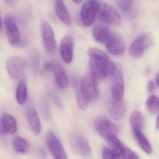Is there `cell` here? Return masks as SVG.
Masks as SVG:
<instances>
[{
  "label": "cell",
  "instance_id": "cell-1",
  "mask_svg": "<svg viewBox=\"0 0 159 159\" xmlns=\"http://www.w3.org/2000/svg\"><path fill=\"white\" fill-rule=\"evenodd\" d=\"M88 54L90 57V73L94 78L98 80L113 75L117 67L110 60L105 52L97 48H92L88 50Z\"/></svg>",
  "mask_w": 159,
  "mask_h": 159
},
{
  "label": "cell",
  "instance_id": "cell-2",
  "mask_svg": "<svg viewBox=\"0 0 159 159\" xmlns=\"http://www.w3.org/2000/svg\"><path fill=\"white\" fill-rule=\"evenodd\" d=\"M93 33L95 41L104 43L111 54L120 56L124 52L125 44L122 38L106 25H98L95 26Z\"/></svg>",
  "mask_w": 159,
  "mask_h": 159
},
{
  "label": "cell",
  "instance_id": "cell-3",
  "mask_svg": "<svg viewBox=\"0 0 159 159\" xmlns=\"http://www.w3.org/2000/svg\"><path fill=\"white\" fill-rule=\"evenodd\" d=\"M80 90L84 97L89 101H94L98 96L97 80L91 73L84 75L80 84Z\"/></svg>",
  "mask_w": 159,
  "mask_h": 159
},
{
  "label": "cell",
  "instance_id": "cell-4",
  "mask_svg": "<svg viewBox=\"0 0 159 159\" xmlns=\"http://www.w3.org/2000/svg\"><path fill=\"white\" fill-rule=\"evenodd\" d=\"M97 16L103 22L113 25H120L121 23V18L118 11L103 2L98 1Z\"/></svg>",
  "mask_w": 159,
  "mask_h": 159
},
{
  "label": "cell",
  "instance_id": "cell-5",
  "mask_svg": "<svg viewBox=\"0 0 159 159\" xmlns=\"http://www.w3.org/2000/svg\"><path fill=\"white\" fill-rule=\"evenodd\" d=\"M152 42L151 37L148 34L139 35L131 44L129 50V54L135 58L140 57L150 47Z\"/></svg>",
  "mask_w": 159,
  "mask_h": 159
},
{
  "label": "cell",
  "instance_id": "cell-6",
  "mask_svg": "<svg viewBox=\"0 0 159 159\" xmlns=\"http://www.w3.org/2000/svg\"><path fill=\"white\" fill-rule=\"evenodd\" d=\"M94 127L98 134L105 139L110 136H117L119 133L117 125L105 116H99L96 119Z\"/></svg>",
  "mask_w": 159,
  "mask_h": 159
},
{
  "label": "cell",
  "instance_id": "cell-7",
  "mask_svg": "<svg viewBox=\"0 0 159 159\" xmlns=\"http://www.w3.org/2000/svg\"><path fill=\"white\" fill-rule=\"evenodd\" d=\"M70 143L74 151L81 157L89 158L92 154V150L89 142L82 135L73 133L70 136Z\"/></svg>",
  "mask_w": 159,
  "mask_h": 159
},
{
  "label": "cell",
  "instance_id": "cell-8",
  "mask_svg": "<svg viewBox=\"0 0 159 159\" xmlns=\"http://www.w3.org/2000/svg\"><path fill=\"white\" fill-rule=\"evenodd\" d=\"M46 143L48 150L54 159H68L62 144L53 131H50L47 133Z\"/></svg>",
  "mask_w": 159,
  "mask_h": 159
},
{
  "label": "cell",
  "instance_id": "cell-9",
  "mask_svg": "<svg viewBox=\"0 0 159 159\" xmlns=\"http://www.w3.org/2000/svg\"><path fill=\"white\" fill-rule=\"evenodd\" d=\"M26 61L18 57H12L7 60L6 68L9 76L14 80L21 78L26 67Z\"/></svg>",
  "mask_w": 159,
  "mask_h": 159
},
{
  "label": "cell",
  "instance_id": "cell-10",
  "mask_svg": "<svg viewBox=\"0 0 159 159\" xmlns=\"http://www.w3.org/2000/svg\"><path fill=\"white\" fill-rule=\"evenodd\" d=\"M112 100L119 102L123 100L125 90L123 74L120 68L116 69L113 73L111 84Z\"/></svg>",
  "mask_w": 159,
  "mask_h": 159
},
{
  "label": "cell",
  "instance_id": "cell-11",
  "mask_svg": "<svg viewBox=\"0 0 159 159\" xmlns=\"http://www.w3.org/2000/svg\"><path fill=\"white\" fill-rule=\"evenodd\" d=\"M40 32L44 49L49 53L54 52L56 47L54 33L51 25L47 21H43L42 22Z\"/></svg>",
  "mask_w": 159,
  "mask_h": 159
},
{
  "label": "cell",
  "instance_id": "cell-12",
  "mask_svg": "<svg viewBox=\"0 0 159 159\" xmlns=\"http://www.w3.org/2000/svg\"><path fill=\"white\" fill-rule=\"evenodd\" d=\"M98 1H88L82 7L80 16L84 25L89 26L94 22L97 14Z\"/></svg>",
  "mask_w": 159,
  "mask_h": 159
},
{
  "label": "cell",
  "instance_id": "cell-13",
  "mask_svg": "<svg viewBox=\"0 0 159 159\" xmlns=\"http://www.w3.org/2000/svg\"><path fill=\"white\" fill-rule=\"evenodd\" d=\"M4 21L9 42L12 45H17L21 39V36L14 18L11 16L7 15L5 16Z\"/></svg>",
  "mask_w": 159,
  "mask_h": 159
},
{
  "label": "cell",
  "instance_id": "cell-14",
  "mask_svg": "<svg viewBox=\"0 0 159 159\" xmlns=\"http://www.w3.org/2000/svg\"><path fill=\"white\" fill-rule=\"evenodd\" d=\"M74 41L70 34L66 35L61 41L60 52L62 58L66 63L70 64L73 58Z\"/></svg>",
  "mask_w": 159,
  "mask_h": 159
},
{
  "label": "cell",
  "instance_id": "cell-15",
  "mask_svg": "<svg viewBox=\"0 0 159 159\" xmlns=\"http://www.w3.org/2000/svg\"><path fill=\"white\" fill-rule=\"evenodd\" d=\"M17 128L14 117L8 113H3L0 119V133L13 134L16 133Z\"/></svg>",
  "mask_w": 159,
  "mask_h": 159
},
{
  "label": "cell",
  "instance_id": "cell-16",
  "mask_svg": "<svg viewBox=\"0 0 159 159\" xmlns=\"http://www.w3.org/2000/svg\"><path fill=\"white\" fill-rule=\"evenodd\" d=\"M52 71L54 73L56 82L58 87L61 89L66 88L69 84L68 78L61 64L56 61L52 62Z\"/></svg>",
  "mask_w": 159,
  "mask_h": 159
},
{
  "label": "cell",
  "instance_id": "cell-17",
  "mask_svg": "<svg viewBox=\"0 0 159 159\" xmlns=\"http://www.w3.org/2000/svg\"><path fill=\"white\" fill-rule=\"evenodd\" d=\"M125 103L123 100L117 102L111 100L109 103L108 111L110 117L116 121L120 120L125 114Z\"/></svg>",
  "mask_w": 159,
  "mask_h": 159
},
{
  "label": "cell",
  "instance_id": "cell-18",
  "mask_svg": "<svg viewBox=\"0 0 159 159\" xmlns=\"http://www.w3.org/2000/svg\"><path fill=\"white\" fill-rule=\"evenodd\" d=\"M27 119L30 129L35 135H39L42 131V124L37 111L33 108H30L27 112Z\"/></svg>",
  "mask_w": 159,
  "mask_h": 159
},
{
  "label": "cell",
  "instance_id": "cell-19",
  "mask_svg": "<svg viewBox=\"0 0 159 159\" xmlns=\"http://www.w3.org/2000/svg\"><path fill=\"white\" fill-rule=\"evenodd\" d=\"M130 124L134 133L142 132L144 126V119L140 111H134L132 112L130 116Z\"/></svg>",
  "mask_w": 159,
  "mask_h": 159
},
{
  "label": "cell",
  "instance_id": "cell-20",
  "mask_svg": "<svg viewBox=\"0 0 159 159\" xmlns=\"http://www.w3.org/2000/svg\"><path fill=\"white\" fill-rule=\"evenodd\" d=\"M55 9L56 13L61 21L67 25H70L71 18L64 2L62 1H56Z\"/></svg>",
  "mask_w": 159,
  "mask_h": 159
},
{
  "label": "cell",
  "instance_id": "cell-21",
  "mask_svg": "<svg viewBox=\"0 0 159 159\" xmlns=\"http://www.w3.org/2000/svg\"><path fill=\"white\" fill-rule=\"evenodd\" d=\"M106 139L115 156L117 157H120L125 146L123 145L121 141L117 138V136H110Z\"/></svg>",
  "mask_w": 159,
  "mask_h": 159
},
{
  "label": "cell",
  "instance_id": "cell-22",
  "mask_svg": "<svg viewBox=\"0 0 159 159\" xmlns=\"http://www.w3.org/2000/svg\"><path fill=\"white\" fill-rule=\"evenodd\" d=\"M28 92L26 81L25 79H22L18 83L16 91V98L20 105H24L27 99Z\"/></svg>",
  "mask_w": 159,
  "mask_h": 159
},
{
  "label": "cell",
  "instance_id": "cell-23",
  "mask_svg": "<svg viewBox=\"0 0 159 159\" xmlns=\"http://www.w3.org/2000/svg\"><path fill=\"white\" fill-rule=\"evenodd\" d=\"M13 147L15 151L20 154H25L30 148L28 141L20 137H16L13 141Z\"/></svg>",
  "mask_w": 159,
  "mask_h": 159
},
{
  "label": "cell",
  "instance_id": "cell-24",
  "mask_svg": "<svg viewBox=\"0 0 159 159\" xmlns=\"http://www.w3.org/2000/svg\"><path fill=\"white\" fill-rule=\"evenodd\" d=\"M134 134L139 147L147 154H150L152 152L151 146L142 132H134Z\"/></svg>",
  "mask_w": 159,
  "mask_h": 159
},
{
  "label": "cell",
  "instance_id": "cell-25",
  "mask_svg": "<svg viewBox=\"0 0 159 159\" xmlns=\"http://www.w3.org/2000/svg\"><path fill=\"white\" fill-rule=\"evenodd\" d=\"M75 95L78 107L81 110H85L89 106V102L83 96L80 90V84L75 82Z\"/></svg>",
  "mask_w": 159,
  "mask_h": 159
},
{
  "label": "cell",
  "instance_id": "cell-26",
  "mask_svg": "<svg viewBox=\"0 0 159 159\" xmlns=\"http://www.w3.org/2000/svg\"><path fill=\"white\" fill-rule=\"evenodd\" d=\"M146 106L149 112L155 113L159 110V99L154 95H151L148 97L146 101Z\"/></svg>",
  "mask_w": 159,
  "mask_h": 159
},
{
  "label": "cell",
  "instance_id": "cell-27",
  "mask_svg": "<svg viewBox=\"0 0 159 159\" xmlns=\"http://www.w3.org/2000/svg\"><path fill=\"white\" fill-rule=\"evenodd\" d=\"M40 57L39 53L34 52L30 57V65L33 71L37 72L39 68Z\"/></svg>",
  "mask_w": 159,
  "mask_h": 159
},
{
  "label": "cell",
  "instance_id": "cell-28",
  "mask_svg": "<svg viewBox=\"0 0 159 159\" xmlns=\"http://www.w3.org/2000/svg\"><path fill=\"white\" fill-rule=\"evenodd\" d=\"M118 8L124 12H127L130 11L133 5V1L130 0H121L116 2Z\"/></svg>",
  "mask_w": 159,
  "mask_h": 159
},
{
  "label": "cell",
  "instance_id": "cell-29",
  "mask_svg": "<svg viewBox=\"0 0 159 159\" xmlns=\"http://www.w3.org/2000/svg\"><path fill=\"white\" fill-rule=\"evenodd\" d=\"M121 156L123 159H139L135 152L126 147H124Z\"/></svg>",
  "mask_w": 159,
  "mask_h": 159
},
{
  "label": "cell",
  "instance_id": "cell-30",
  "mask_svg": "<svg viewBox=\"0 0 159 159\" xmlns=\"http://www.w3.org/2000/svg\"><path fill=\"white\" fill-rule=\"evenodd\" d=\"M102 156L103 159H116V156L112 151L106 147L102 148Z\"/></svg>",
  "mask_w": 159,
  "mask_h": 159
},
{
  "label": "cell",
  "instance_id": "cell-31",
  "mask_svg": "<svg viewBox=\"0 0 159 159\" xmlns=\"http://www.w3.org/2000/svg\"><path fill=\"white\" fill-rule=\"evenodd\" d=\"M51 98H52V100H53L54 103L60 109H63L64 108V104H63V101L56 93L54 92H52L51 93Z\"/></svg>",
  "mask_w": 159,
  "mask_h": 159
},
{
  "label": "cell",
  "instance_id": "cell-32",
  "mask_svg": "<svg viewBox=\"0 0 159 159\" xmlns=\"http://www.w3.org/2000/svg\"><path fill=\"white\" fill-rule=\"evenodd\" d=\"M155 84L153 81L149 82L148 84V91L149 93H152L155 90Z\"/></svg>",
  "mask_w": 159,
  "mask_h": 159
},
{
  "label": "cell",
  "instance_id": "cell-33",
  "mask_svg": "<svg viewBox=\"0 0 159 159\" xmlns=\"http://www.w3.org/2000/svg\"><path fill=\"white\" fill-rule=\"evenodd\" d=\"M39 155L42 159H44L46 157V152L43 149H40L39 150Z\"/></svg>",
  "mask_w": 159,
  "mask_h": 159
},
{
  "label": "cell",
  "instance_id": "cell-34",
  "mask_svg": "<svg viewBox=\"0 0 159 159\" xmlns=\"http://www.w3.org/2000/svg\"><path fill=\"white\" fill-rule=\"evenodd\" d=\"M159 73H157L156 74V76H155V83H156V85L158 86L159 85Z\"/></svg>",
  "mask_w": 159,
  "mask_h": 159
},
{
  "label": "cell",
  "instance_id": "cell-35",
  "mask_svg": "<svg viewBox=\"0 0 159 159\" xmlns=\"http://www.w3.org/2000/svg\"><path fill=\"white\" fill-rule=\"evenodd\" d=\"M156 128L157 129H158V128H159V118H158V116L157 117V119H156Z\"/></svg>",
  "mask_w": 159,
  "mask_h": 159
},
{
  "label": "cell",
  "instance_id": "cell-36",
  "mask_svg": "<svg viewBox=\"0 0 159 159\" xmlns=\"http://www.w3.org/2000/svg\"><path fill=\"white\" fill-rule=\"evenodd\" d=\"M2 21L1 16V14H0V30L2 29Z\"/></svg>",
  "mask_w": 159,
  "mask_h": 159
},
{
  "label": "cell",
  "instance_id": "cell-37",
  "mask_svg": "<svg viewBox=\"0 0 159 159\" xmlns=\"http://www.w3.org/2000/svg\"><path fill=\"white\" fill-rule=\"evenodd\" d=\"M73 2L76 3H80L82 2V1H80V0H77H77H76V1H74Z\"/></svg>",
  "mask_w": 159,
  "mask_h": 159
}]
</instances>
